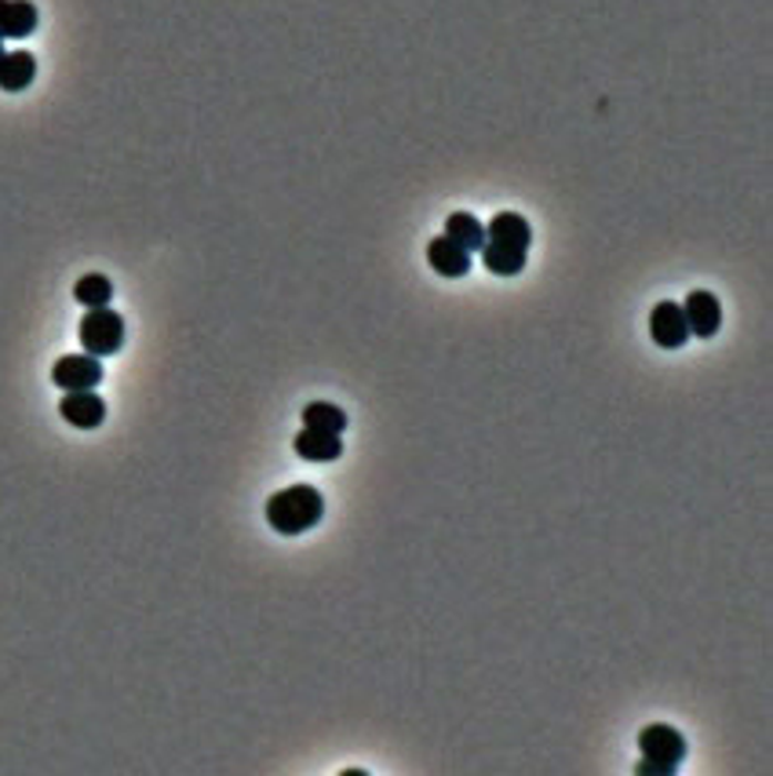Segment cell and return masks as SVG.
<instances>
[{"mask_svg":"<svg viewBox=\"0 0 773 776\" xmlns=\"http://www.w3.org/2000/svg\"><path fill=\"white\" fill-rule=\"evenodd\" d=\"M650 340L660 350L686 346V340H690V324H686L682 303H671V299H664V303L653 307V314H650Z\"/></svg>","mask_w":773,"mask_h":776,"instance_id":"cell-4","label":"cell"},{"mask_svg":"<svg viewBox=\"0 0 773 776\" xmlns=\"http://www.w3.org/2000/svg\"><path fill=\"white\" fill-rule=\"evenodd\" d=\"M445 237H449V241H456L464 252H482L485 227L475 216H471V211H453V216L445 219Z\"/></svg>","mask_w":773,"mask_h":776,"instance_id":"cell-13","label":"cell"},{"mask_svg":"<svg viewBox=\"0 0 773 776\" xmlns=\"http://www.w3.org/2000/svg\"><path fill=\"white\" fill-rule=\"evenodd\" d=\"M292 448L299 459L307 463H332L343 456V442L340 434H326V431H310L303 427L296 437H292Z\"/></svg>","mask_w":773,"mask_h":776,"instance_id":"cell-10","label":"cell"},{"mask_svg":"<svg viewBox=\"0 0 773 776\" xmlns=\"http://www.w3.org/2000/svg\"><path fill=\"white\" fill-rule=\"evenodd\" d=\"M427 262L434 273H442V278H467L471 270V252H464L456 241H449V237H431L427 245Z\"/></svg>","mask_w":773,"mask_h":776,"instance_id":"cell-9","label":"cell"},{"mask_svg":"<svg viewBox=\"0 0 773 776\" xmlns=\"http://www.w3.org/2000/svg\"><path fill=\"white\" fill-rule=\"evenodd\" d=\"M37 8L30 0H0V41H19L37 30Z\"/></svg>","mask_w":773,"mask_h":776,"instance_id":"cell-11","label":"cell"},{"mask_svg":"<svg viewBox=\"0 0 773 776\" xmlns=\"http://www.w3.org/2000/svg\"><path fill=\"white\" fill-rule=\"evenodd\" d=\"M639 751H642V758H657V762L679 766V762L686 758V741H682L679 730L657 722V725H646V730L639 733Z\"/></svg>","mask_w":773,"mask_h":776,"instance_id":"cell-7","label":"cell"},{"mask_svg":"<svg viewBox=\"0 0 773 776\" xmlns=\"http://www.w3.org/2000/svg\"><path fill=\"white\" fill-rule=\"evenodd\" d=\"M59 412L70 427L95 431V427H103V420H106V402L95 391H66V397L59 402Z\"/></svg>","mask_w":773,"mask_h":776,"instance_id":"cell-6","label":"cell"},{"mask_svg":"<svg viewBox=\"0 0 773 776\" xmlns=\"http://www.w3.org/2000/svg\"><path fill=\"white\" fill-rule=\"evenodd\" d=\"M0 59H4V44H0Z\"/></svg>","mask_w":773,"mask_h":776,"instance_id":"cell-18","label":"cell"},{"mask_svg":"<svg viewBox=\"0 0 773 776\" xmlns=\"http://www.w3.org/2000/svg\"><path fill=\"white\" fill-rule=\"evenodd\" d=\"M321 515H326V499H321L315 485H292V489H281L267 499V525L281 536H299L315 529Z\"/></svg>","mask_w":773,"mask_h":776,"instance_id":"cell-1","label":"cell"},{"mask_svg":"<svg viewBox=\"0 0 773 776\" xmlns=\"http://www.w3.org/2000/svg\"><path fill=\"white\" fill-rule=\"evenodd\" d=\"M635 773H639V776H676L679 766H671V762L646 758V762H639V766H635Z\"/></svg>","mask_w":773,"mask_h":776,"instance_id":"cell-17","label":"cell"},{"mask_svg":"<svg viewBox=\"0 0 773 776\" xmlns=\"http://www.w3.org/2000/svg\"><path fill=\"white\" fill-rule=\"evenodd\" d=\"M78 335H81L84 354L110 358V354H117V350L124 346V318L117 314V310H110V307H95V310H89V314H84Z\"/></svg>","mask_w":773,"mask_h":776,"instance_id":"cell-2","label":"cell"},{"mask_svg":"<svg viewBox=\"0 0 773 776\" xmlns=\"http://www.w3.org/2000/svg\"><path fill=\"white\" fill-rule=\"evenodd\" d=\"M73 299L89 310L110 307V299H114V281H110L106 273H84V278L73 284Z\"/></svg>","mask_w":773,"mask_h":776,"instance_id":"cell-16","label":"cell"},{"mask_svg":"<svg viewBox=\"0 0 773 776\" xmlns=\"http://www.w3.org/2000/svg\"><path fill=\"white\" fill-rule=\"evenodd\" d=\"M37 77V59L30 52H4L0 59V92H22Z\"/></svg>","mask_w":773,"mask_h":776,"instance_id":"cell-12","label":"cell"},{"mask_svg":"<svg viewBox=\"0 0 773 776\" xmlns=\"http://www.w3.org/2000/svg\"><path fill=\"white\" fill-rule=\"evenodd\" d=\"M52 383L59 391H95L103 383V365L92 354H66L55 361L52 369Z\"/></svg>","mask_w":773,"mask_h":776,"instance_id":"cell-3","label":"cell"},{"mask_svg":"<svg viewBox=\"0 0 773 776\" xmlns=\"http://www.w3.org/2000/svg\"><path fill=\"white\" fill-rule=\"evenodd\" d=\"M482 262L485 270L496 273V278H515V273L526 270V252H515V248H501V245H482Z\"/></svg>","mask_w":773,"mask_h":776,"instance_id":"cell-15","label":"cell"},{"mask_svg":"<svg viewBox=\"0 0 773 776\" xmlns=\"http://www.w3.org/2000/svg\"><path fill=\"white\" fill-rule=\"evenodd\" d=\"M299 416H303V427H310V431H326V434H340V437L347 431V412L332 402H310Z\"/></svg>","mask_w":773,"mask_h":776,"instance_id":"cell-14","label":"cell"},{"mask_svg":"<svg viewBox=\"0 0 773 776\" xmlns=\"http://www.w3.org/2000/svg\"><path fill=\"white\" fill-rule=\"evenodd\" d=\"M682 314H686V324H690V335H697V340H712V335L722 329V303H719V296L704 292V288H697V292L686 296Z\"/></svg>","mask_w":773,"mask_h":776,"instance_id":"cell-5","label":"cell"},{"mask_svg":"<svg viewBox=\"0 0 773 776\" xmlns=\"http://www.w3.org/2000/svg\"><path fill=\"white\" fill-rule=\"evenodd\" d=\"M485 241H489V245H501V248H515V252H529V245H533V227L518 216V211H501V216L489 219Z\"/></svg>","mask_w":773,"mask_h":776,"instance_id":"cell-8","label":"cell"}]
</instances>
